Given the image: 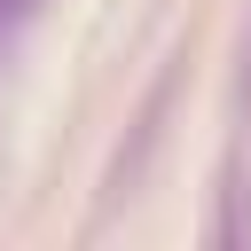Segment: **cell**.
I'll return each mask as SVG.
<instances>
[{
  "label": "cell",
  "instance_id": "1",
  "mask_svg": "<svg viewBox=\"0 0 251 251\" xmlns=\"http://www.w3.org/2000/svg\"><path fill=\"white\" fill-rule=\"evenodd\" d=\"M31 8H39V0H0V39H8V31H16V24L31 16Z\"/></svg>",
  "mask_w": 251,
  "mask_h": 251
}]
</instances>
